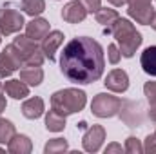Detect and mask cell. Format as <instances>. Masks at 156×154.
Here are the masks:
<instances>
[{"mask_svg": "<svg viewBox=\"0 0 156 154\" xmlns=\"http://www.w3.org/2000/svg\"><path fill=\"white\" fill-rule=\"evenodd\" d=\"M105 67L104 49L96 40L89 37L73 38L62 51L60 71L75 83H93L100 80Z\"/></svg>", "mask_w": 156, "mask_h": 154, "instance_id": "obj_1", "label": "cell"}, {"mask_svg": "<svg viewBox=\"0 0 156 154\" xmlns=\"http://www.w3.org/2000/svg\"><path fill=\"white\" fill-rule=\"evenodd\" d=\"M109 31H111L113 37L116 38L120 53H122V56H125V58H131V56L136 53V49L142 45V40H144L142 35L136 31V27H134L127 18H118Z\"/></svg>", "mask_w": 156, "mask_h": 154, "instance_id": "obj_2", "label": "cell"}, {"mask_svg": "<svg viewBox=\"0 0 156 154\" xmlns=\"http://www.w3.org/2000/svg\"><path fill=\"white\" fill-rule=\"evenodd\" d=\"M87 96L80 89H62L51 96V109L62 116L80 113L85 107Z\"/></svg>", "mask_w": 156, "mask_h": 154, "instance_id": "obj_3", "label": "cell"}, {"mask_svg": "<svg viewBox=\"0 0 156 154\" xmlns=\"http://www.w3.org/2000/svg\"><path fill=\"white\" fill-rule=\"evenodd\" d=\"M13 44L18 47L24 65H42V62H44L45 56L42 53V47L35 40H31L27 35H18Z\"/></svg>", "mask_w": 156, "mask_h": 154, "instance_id": "obj_4", "label": "cell"}, {"mask_svg": "<svg viewBox=\"0 0 156 154\" xmlns=\"http://www.w3.org/2000/svg\"><path fill=\"white\" fill-rule=\"evenodd\" d=\"M120 107H122V100L113 94H107V93L96 94L91 102V111L98 118H111V116L118 114Z\"/></svg>", "mask_w": 156, "mask_h": 154, "instance_id": "obj_5", "label": "cell"}, {"mask_svg": "<svg viewBox=\"0 0 156 154\" xmlns=\"http://www.w3.org/2000/svg\"><path fill=\"white\" fill-rule=\"evenodd\" d=\"M20 67H24L20 51L15 44H11L4 49V53H0V78L11 76Z\"/></svg>", "mask_w": 156, "mask_h": 154, "instance_id": "obj_6", "label": "cell"}, {"mask_svg": "<svg viewBox=\"0 0 156 154\" xmlns=\"http://www.w3.org/2000/svg\"><path fill=\"white\" fill-rule=\"evenodd\" d=\"M129 4V16L134 18L138 24H144V26H149L153 16H154V7H153V2L151 0H127Z\"/></svg>", "mask_w": 156, "mask_h": 154, "instance_id": "obj_7", "label": "cell"}, {"mask_svg": "<svg viewBox=\"0 0 156 154\" xmlns=\"http://www.w3.org/2000/svg\"><path fill=\"white\" fill-rule=\"evenodd\" d=\"M26 26L22 13L15 9H0V35L7 37L13 33H18Z\"/></svg>", "mask_w": 156, "mask_h": 154, "instance_id": "obj_8", "label": "cell"}, {"mask_svg": "<svg viewBox=\"0 0 156 154\" xmlns=\"http://www.w3.org/2000/svg\"><path fill=\"white\" fill-rule=\"evenodd\" d=\"M105 140V129L102 125H91L87 129V132L83 134L82 138V145H83V151L87 152H98L102 143Z\"/></svg>", "mask_w": 156, "mask_h": 154, "instance_id": "obj_9", "label": "cell"}, {"mask_svg": "<svg viewBox=\"0 0 156 154\" xmlns=\"http://www.w3.org/2000/svg\"><path fill=\"white\" fill-rule=\"evenodd\" d=\"M64 44V33L62 31H49L44 38H42V53L45 58H49V62L55 60V53L56 49Z\"/></svg>", "mask_w": 156, "mask_h": 154, "instance_id": "obj_10", "label": "cell"}, {"mask_svg": "<svg viewBox=\"0 0 156 154\" xmlns=\"http://www.w3.org/2000/svg\"><path fill=\"white\" fill-rule=\"evenodd\" d=\"M105 87L113 93H125L129 89V76L123 69H113L105 76Z\"/></svg>", "mask_w": 156, "mask_h": 154, "instance_id": "obj_11", "label": "cell"}, {"mask_svg": "<svg viewBox=\"0 0 156 154\" xmlns=\"http://www.w3.org/2000/svg\"><path fill=\"white\" fill-rule=\"evenodd\" d=\"M85 16H87V9L83 7V4L80 0L66 4L64 9H62V18L69 24H80V22L85 20Z\"/></svg>", "mask_w": 156, "mask_h": 154, "instance_id": "obj_12", "label": "cell"}, {"mask_svg": "<svg viewBox=\"0 0 156 154\" xmlns=\"http://www.w3.org/2000/svg\"><path fill=\"white\" fill-rule=\"evenodd\" d=\"M122 120L131 125V127H136L142 123V118H140V103H134V102H122V107H120V113Z\"/></svg>", "mask_w": 156, "mask_h": 154, "instance_id": "obj_13", "label": "cell"}, {"mask_svg": "<svg viewBox=\"0 0 156 154\" xmlns=\"http://www.w3.org/2000/svg\"><path fill=\"white\" fill-rule=\"evenodd\" d=\"M47 33H49V22L44 20V18H37L35 16L29 24H26V35L31 40H35V42L42 40Z\"/></svg>", "mask_w": 156, "mask_h": 154, "instance_id": "obj_14", "label": "cell"}, {"mask_svg": "<svg viewBox=\"0 0 156 154\" xmlns=\"http://www.w3.org/2000/svg\"><path fill=\"white\" fill-rule=\"evenodd\" d=\"M7 151L11 154H29L33 151V143L27 136L24 134H15L7 142Z\"/></svg>", "mask_w": 156, "mask_h": 154, "instance_id": "obj_15", "label": "cell"}, {"mask_svg": "<svg viewBox=\"0 0 156 154\" xmlns=\"http://www.w3.org/2000/svg\"><path fill=\"white\" fill-rule=\"evenodd\" d=\"M44 111H45L44 100L38 98V96H33V98H29V100H26L22 103V114L26 116V118H29V120L40 118V116L44 114Z\"/></svg>", "mask_w": 156, "mask_h": 154, "instance_id": "obj_16", "label": "cell"}, {"mask_svg": "<svg viewBox=\"0 0 156 154\" xmlns=\"http://www.w3.org/2000/svg\"><path fill=\"white\" fill-rule=\"evenodd\" d=\"M20 80L27 85L37 87L44 80V71L40 65H24V69H20Z\"/></svg>", "mask_w": 156, "mask_h": 154, "instance_id": "obj_17", "label": "cell"}, {"mask_svg": "<svg viewBox=\"0 0 156 154\" xmlns=\"http://www.w3.org/2000/svg\"><path fill=\"white\" fill-rule=\"evenodd\" d=\"M4 93H7L15 100H24L26 96H29V87L20 80H7L4 83Z\"/></svg>", "mask_w": 156, "mask_h": 154, "instance_id": "obj_18", "label": "cell"}, {"mask_svg": "<svg viewBox=\"0 0 156 154\" xmlns=\"http://www.w3.org/2000/svg\"><path fill=\"white\" fill-rule=\"evenodd\" d=\"M140 64H142V69H144L149 76H156V45L147 47V49L142 53Z\"/></svg>", "mask_w": 156, "mask_h": 154, "instance_id": "obj_19", "label": "cell"}, {"mask_svg": "<svg viewBox=\"0 0 156 154\" xmlns=\"http://www.w3.org/2000/svg\"><path fill=\"white\" fill-rule=\"evenodd\" d=\"M94 18H96V22L98 24H102V26H105L107 27V31L113 27V24L116 22L118 18V13L115 9H109V7H100L96 13H94Z\"/></svg>", "mask_w": 156, "mask_h": 154, "instance_id": "obj_20", "label": "cell"}, {"mask_svg": "<svg viewBox=\"0 0 156 154\" xmlns=\"http://www.w3.org/2000/svg\"><path fill=\"white\" fill-rule=\"evenodd\" d=\"M64 127H66V116L58 114L56 111L51 109L45 116V129L51 132H60V131H64Z\"/></svg>", "mask_w": 156, "mask_h": 154, "instance_id": "obj_21", "label": "cell"}, {"mask_svg": "<svg viewBox=\"0 0 156 154\" xmlns=\"http://www.w3.org/2000/svg\"><path fill=\"white\" fill-rule=\"evenodd\" d=\"M22 9H24V13H27L29 16L35 18L40 13H44L45 2L44 0H22Z\"/></svg>", "mask_w": 156, "mask_h": 154, "instance_id": "obj_22", "label": "cell"}, {"mask_svg": "<svg viewBox=\"0 0 156 154\" xmlns=\"http://www.w3.org/2000/svg\"><path fill=\"white\" fill-rule=\"evenodd\" d=\"M69 149L67 142L64 138H55V140H49L44 147V152L45 154H55V152H66Z\"/></svg>", "mask_w": 156, "mask_h": 154, "instance_id": "obj_23", "label": "cell"}, {"mask_svg": "<svg viewBox=\"0 0 156 154\" xmlns=\"http://www.w3.org/2000/svg\"><path fill=\"white\" fill-rule=\"evenodd\" d=\"M15 134H16L15 125H13L9 120L0 118V143H7V142H9Z\"/></svg>", "mask_w": 156, "mask_h": 154, "instance_id": "obj_24", "label": "cell"}, {"mask_svg": "<svg viewBox=\"0 0 156 154\" xmlns=\"http://www.w3.org/2000/svg\"><path fill=\"white\" fill-rule=\"evenodd\" d=\"M123 151L127 154H142L144 152V145L140 143V140H136L134 136H129L127 140H125V147H123Z\"/></svg>", "mask_w": 156, "mask_h": 154, "instance_id": "obj_25", "label": "cell"}, {"mask_svg": "<svg viewBox=\"0 0 156 154\" xmlns=\"http://www.w3.org/2000/svg\"><path fill=\"white\" fill-rule=\"evenodd\" d=\"M107 56H109V62H111V64H118V62H120V58H122L120 47L115 45V44H111V45L107 47Z\"/></svg>", "mask_w": 156, "mask_h": 154, "instance_id": "obj_26", "label": "cell"}, {"mask_svg": "<svg viewBox=\"0 0 156 154\" xmlns=\"http://www.w3.org/2000/svg\"><path fill=\"white\" fill-rule=\"evenodd\" d=\"M144 152H147V154H156V134H149V136L145 138Z\"/></svg>", "mask_w": 156, "mask_h": 154, "instance_id": "obj_27", "label": "cell"}, {"mask_svg": "<svg viewBox=\"0 0 156 154\" xmlns=\"http://www.w3.org/2000/svg\"><path fill=\"white\" fill-rule=\"evenodd\" d=\"M144 93H145V96H147L149 102L156 100V82H147L144 85Z\"/></svg>", "mask_w": 156, "mask_h": 154, "instance_id": "obj_28", "label": "cell"}, {"mask_svg": "<svg viewBox=\"0 0 156 154\" xmlns=\"http://www.w3.org/2000/svg\"><path fill=\"white\" fill-rule=\"evenodd\" d=\"M82 4H83V7L87 9V13H96L100 7H102V4H100V0H80Z\"/></svg>", "mask_w": 156, "mask_h": 154, "instance_id": "obj_29", "label": "cell"}, {"mask_svg": "<svg viewBox=\"0 0 156 154\" xmlns=\"http://www.w3.org/2000/svg\"><path fill=\"white\" fill-rule=\"evenodd\" d=\"M5 107H7V102H5V98H4V85L0 83V114L5 111Z\"/></svg>", "mask_w": 156, "mask_h": 154, "instance_id": "obj_30", "label": "cell"}, {"mask_svg": "<svg viewBox=\"0 0 156 154\" xmlns=\"http://www.w3.org/2000/svg\"><path fill=\"white\" fill-rule=\"evenodd\" d=\"M122 145H118V143H111V145H107V149H105V154H111V152H120L122 154Z\"/></svg>", "mask_w": 156, "mask_h": 154, "instance_id": "obj_31", "label": "cell"}, {"mask_svg": "<svg viewBox=\"0 0 156 154\" xmlns=\"http://www.w3.org/2000/svg\"><path fill=\"white\" fill-rule=\"evenodd\" d=\"M149 118L156 121V100H151L149 102Z\"/></svg>", "mask_w": 156, "mask_h": 154, "instance_id": "obj_32", "label": "cell"}, {"mask_svg": "<svg viewBox=\"0 0 156 154\" xmlns=\"http://www.w3.org/2000/svg\"><path fill=\"white\" fill-rule=\"evenodd\" d=\"M113 5H116V7H120V5H123V4H127V0H109Z\"/></svg>", "mask_w": 156, "mask_h": 154, "instance_id": "obj_33", "label": "cell"}, {"mask_svg": "<svg viewBox=\"0 0 156 154\" xmlns=\"http://www.w3.org/2000/svg\"><path fill=\"white\" fill-rule=\"evenodd\" d=\"M149 26L156 31V11H154V16H153V20H151V24H149Z\"/></svg>", "mask_w": 156, "mask_h": 154, "instance_id": "obj_34", "label": "cell"}, {"mask_svg": "<svg viewBox=\"0 0 156 154\" xmlns=\"http://www.w3.org/2000/svg\"><path fill=\"white\" fill-rule=\"evenodd\" d=\"M0 152H2V149H0Z\"/></svg>", "mask_w": 156, "mask_h": 154, "instance_id": "obj_35", "label": "cell"}, {"mask_svg": "<svg viewBox=\"0 0 156 154\" xmlns=\"http://www.w3.org/2000/svg\"><path fill=\"white\" fill-rule=\"evenodd\" d=\"M0 42H2V38H0Z\"/></svg>", "mask_w": 156, "mask_h": 154, "instance_id": "obj_36", "label": "cell"}, {"mask_svg": "<svg viewBox=\"0 0 156 154\" xmlns=\"http://www.w3.org/2000/svg\"><path fill=\"white\" fill-rule=\"evenodd\" d=\"M154 134H156V132H154Z\"/></svg>", "mask_w": 156, "mask_h": 154, "instance_id": "obj_37", "label": "cell"}]
</instances>
